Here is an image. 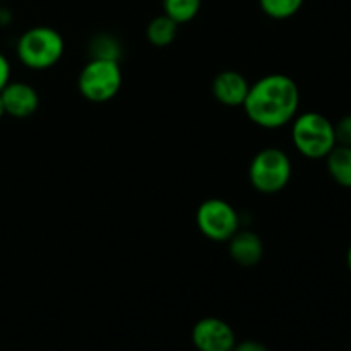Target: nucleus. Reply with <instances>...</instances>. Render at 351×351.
<instances>
[{"mask_svg":"<svg viewBox=\"0 0 351 351\" xmlns=\"http://www.w3.org/2000/svg\"><path fill=\"white\" fill-rule=\"evenodd\" d=\"M242 106L256 125L281 129L298 115L300 89L290 75L267 74L250 84Z\"/></svg>","mask_w":351,"mask_h":351,"instance_id":"obj_1","label":"nucleus"},{"mask_svg":"<svg viewBox=\"0 0 351 351\" xmlns=\"http://www.w3.org/2000/svg\"><path fill=\"white\" fill-rule=\"evenodd\" d=\"M291 143L302 156L324 160L336 146L335 123L317 112H305L291 120Z\"/></svg>","mask_w":351,"mask_h":351,"instance_id":"obj_2","label":"nucleus"},{"mask_svg":"<svg viewBox=\"0 0 351 351\" xmlns=\"http://www.w3.org/2000/svg\"><path fill=\"white\" fill-rule=\"evenodd\" d=\"M65 43L62 34L50 26H34L24 31L16 45L21 64L31 71H47L62 58Z\"/></svg>","mask_w":351,"mask_h":351,"instance_id":"obj_3","label":"nucleus"},{"mask_svg":"<svg viewBox=\"0 0 351 351\" xmlns=\"http://www.w3.org/2000/svg\"><path fill=\"white\" fill-rule=\"evenodd\" d=\"M290 156L280 147H264L252 158L249 167L250 185L261 194H278L291 178Z\"/></svg>","mask_w":351,"mask_h":351,"instance_id":"obj_4","label":"nucleus"},{"mask_svg":"<svg viewBox=\"0 0 351 351\" xmlns=\"http://www.w3.org/2000/svg\"><path fill=\"white\" fill-rule=\"evenodd\" d=\"M79 93L91 103L110 101L122 88V71L119 62L89 58L77 77Z\"/></svg>","mask_w":351,"mask_h":351,"instance_id":"obj_5","label":"nucleus"},{"mask_svg":"<svg viewBox=\"0 0 351 351\" xmlns=\"http://www.w3.org/2000/svg\"><path fill=\"white\" fill-rule=\"evenodd\" d=\"M197 228L213 242H228L240 230V216L230 202L223 199H208L195 213Z\"/></svg>","mask_w":351,"mask_h":351,"instance_id":"obj_6","label":"nucleus"},{"mask_svg":"<svg viewBox=\"0 0 351 351\" xmlns=\"http://www.w3.org/2000/svg\"><path fill=\"white\" fill-rule=\"evenodd\" d=\"M192 343L197 351H232L237 338L228 322L218 317H204L192 328Z\"/></svg>","mask_w":351,"mask_h":351,"instance_id":"obj_7","label":"nucleus"},{"mask_svg":"<svg viewBox=\"0 0 351 351\" xmlns=\"http://www.w3.org/2000/svg\"><path fill=\"white\" fill-rule=\"evenodd\" d=\"M0 96H2L3 106H5V115L14 117V119H27L40 106L38 91L27 82L10 81L0 91Z\"/></svg>","mask_w":351,"mask_h":351,"instance_id":"obj_8","label":"nucleus"},{"mask_svg":"<svg viewBox=\"0 0 351 351\" xmlns=\"http://www.w3.org/2000/svg\"><path fill=\"white\" fill-rule=\"evenodd\" d=\"M249 81L237 71H223L213 79V96L225 106H242L249 93Z\"/></svg>","mask_w":351,"mask_h":351,"instance_id":"obj_9","label":"nucleus"},{"mask_svg":"<svg viewBox=\"0 0 351 351\" xmlns=\"http://www.w3.org/2000/svg\"><path fill=\"white\" fill-rule=\"evenodd\" d=\"M230 257L239 266L252 267L261 263L264 256V243L257 233L250 230H239L232 239L228 240Z\"/></svg>","mask_w":351,"mask_h":351,"instance_id":"obj_10","label":"nucleus"},{"mask_svg":"<svg viewBox=\"0 0 351 351\" xmlns=\"http://www.w3.org/2000/svg\"><path fill=\"white\" fill-rule=\"evenodd\" d=\"M324 160L332 180L341 187L351 189V147L336 144Z\"/></svg>","mask_w":351,"mask_h":351,"instance_id":"obj_11","label":"nucleus"},{"mask_svg":"<svg viewBox=\"0 0 351 351\" xmlns=\"http://www.w3.org/2000/svg\"><path fill=\"white\" fill-rule=\"evenodd\" d=\"M178 33V24L167 14L153 17L146 27V38L153 47L163 48L175 41Z\"/></svg>","mask_w":351,"mask_h":351,"instance_id":"obj_12","label":"nucleus"},{"mask_svg":"<svg viewBox=\"0 0 351 351\" xmlns=\"http://www.w3.org/2000/svg\"><path fill=\"white\" fill-rule=\"evenodd\" d=\"M163 14L175 21L177 24L191 23L199 14L202 0H161Z\"/></svg>","mask_w":351,"mask_h":351,"instance_id":"obj_13","label":"nucleus"},{"mask_svg":"<svg viewBox=\"0 0 351 351\" xmlns=\"http://www.w3.org/2000/svg\"><path fill=\"white\" fill-rule=\"evenodd\" d=\"M89 55L91 58H103V60H115L119 62L120 55H122V47H120L119 40L112 34H96L89 41Z\"/></svg>","mask_w":351,"mask_h":351,"instance_id":"obj_14","label":"nucleus"},{"mask_svg":"<svg viewBox=\"0 0 351 351\" xmlns=\"http://www.w3.org/2000/svg\"><path fill=\"white\" fill-rule=\"evenodd\" d=\"M304 2L305 0H259V5L271 19L285 21L293 17L302 9Z\"/></svg>","mask_w":351,"mask_h":351,"instance_id":"obj_15","label":"nucleus"},{"mask_svg":"<svg viewBox=\"0 0 351 351\" xmlns=\"http://www.w3.org/2000/svg\"><path fill=\"white\" fill-rule=\"evenodd\" d=\"M335 134H336V143L341 146L351 147V113L341 117L338 123H335Z\"/></svg>","mask_w":351,"mask_h":351,"instance_id":"obj_16","label":"nucleus"},{"mask_svg":"<svg viewBox=\"0 0 351 351\" xmlns=\"http://www.w3.org/2000/svg\"><path fill=\"white\" fill-rule=\"evenodd\" d=\"M10 82V64L5 55L0 51V91Z\"/></svg>","mask_w":351,"mask_h":351,"instance_id":"obj_17","label":"nucleus"},{"mask_svg":"<svg viewBox=\"0 0 351 351\" xmlns=\"http://www.w3.org/2000/svg\"><path fill=\"white\" fill-rule=\"evenodd\" d=\"M232 351H269L263 343L254 341V339H247V341L242 343H235Z\"/></svg>","mask_w":351,"mask_h":351,"instance_id":"obj_18","label":"nucleus"},{"mask_svg":"<svg viewBox=\"0 0 351 351\" xmlns=\"http://www.w3.org/2000/svg\"><path fill=\"white\" fill-rule=\"evenodd\" d=\"M10 21H12V14H10V10L7 9V7L0 5V26H7Z\"/></svg>","mask_w":351,"mask_h":351,"instance_id":"obj_19","label":"nucleus"},{"mask_svg":"<svg viewBox=\"0 0 351 351\" xmlns=\"http://www.w3.org/2000/svg\"><path fill=\"white\" fill-rule=\"evenodd\" d=\"M346 266H348V271L351 273V243L348 247V252H346Z\"/></svg>","mask_w":351,"mask_h":351,"instance_id":"obj_20","label":"nucleus"},{"mask_svg":"<svg viewBox=\"0 0 351 351\" xmlns=\"http://www.w3.org/2000/svg\"><path fill=\"white\" fill-rule=\"evenodd\" d=\"M5 115V106H3V101H2V96H0V119Z\"/></svg>","mask_w":351,"mask_h":351,"instance_id":"obj_21","label":"nucleus"},{"mask_svg":"<svg viewBox=\"0 0 351 351\" xmlns=\"http://www.w3.org/2000/svg\"><path fill=\"white\" fill-rule=\"evenodd\" d=\"M3 2V0H0V3H2Z\"/></svg>","mask_w":351,"mask_h":351,"instance_id":"obj_22","label":"nucleus"}]
</instances>
